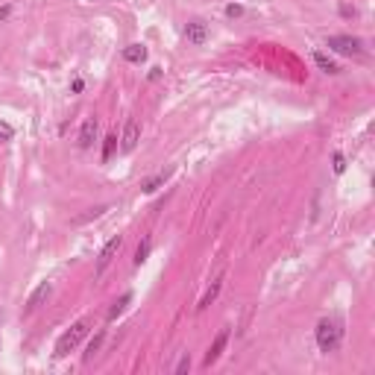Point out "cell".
<instances>
[{
  "label": "cell",
  "mask_w": 375,
  "mask_h": 375,
  "mask_svg": "<svg viewBox=\"0 0 375 375\" xmlns=\"http://www.w3.org/2000/svg\"><path fill=\"white\" fill-rule=\"evenodd\" d=\"M106 211H109V205H97V208H88L85 214L73 217V223H76V226H82V223H88V220H97V217H103Z\"/></svg>",
  "instance_id": "13"
},
{
  "label": "cell",
  "mask_w": 375,
  "mask_h": 375,
  "mask_svg": "<svg viewBox=\"0 0 375 375\" xmlns=\"http://www.w3.org/2000/svg\"><path fill=\"white\" fill-rule=\"evenodd\" d=\"M82 88H85L82 79H73V82H70V91H73V94H82Z\"/></svg>",
  "instance_id": "24"
},
{
  "label": "cell",
  "mask_w": 375,
  "mask_h": 375,
  "mask_svg": "<svg viewBox=\"0 0 375 375\" xmlns=\"http://www.w3.org/2000/svg\"><path fill=\"white\" fill-rule=\"evenodd\" d=\"M326 47L334 50V53H340V56H361V41L349 38V35H329Z\"/></svg>",
  "instance_id": "3"
},
{
  "label": "cell",
  "mask_w": 375,
  "mask_h": 375,
  "mask_svg": "<svg viewBox=\"0 0 375 375\" xmlns=\"http://www.w3.org/2000/svg\"><path fill=\"white\" fill-rule=\"evenodd\" d=\"M167 179H170V173H158V176L147 179V182L141 185V191H144V194H155V191H158V188H161V185H164Z\"/></svg>",
  "instance_id": "14"
},
{
  "label": "cell",
  "mask_w": 375,
  "mask_h": 375,
  "mask_svg": "<svg viewBox=\"0 0 375 375\" xmlns=\"http://www.w3.org/2000/svg\"><path fill=\"white\" fill-rule=\"evenodd\" d=\"M120 243H123V238L117 235V238H111V241L106 243V246H103V252H100V258H97V276H100V273H103V270H106V267L111 264V258L117 255V249H120Z\"/></svg>",
  "instance_id": "4"
},
{
  "label": "cell",
  "mask_w": 375,
  "mask_h": 375,
  "mask_svg": "<svg viewBox=\"0 0 375 375\" xmlns=\"http://www.w3.org/2000/svg\"><path fill=\"white\" fill-rule=\"evenodd\" d=\"M94 138H97V120L88 117L82 123V129H79V150H88L91 144H94Z\"/></svg>",
  "instance_id": "8"
},
{
  "label": "cell",
  "mask_w": 375,
  "mask_h": 375,
  "mask_svg": "<svg viewBox=\"0 0 375 375\" xmlns=\"http://www.w3.org/2000/svg\"><path fill=\"white\" fill-rule=\"evenodd\" d=\"M340 15H343V18H355L358 12H355V6H346V3H343V6H340Z\"/></svg>",
  "instance_id": "23"
},
{
  "label": "cell",
  "mask_w": 375,
  "mask_h": 375,
  "mask_svg": "<svg viewBox=\"0 0 375 375\" xmlns=\"http://www.w3.org/2000/svg\"><path fill=\"white\" fill-rule=\"evenodd\" d=\"M150 249H153V238H144V241H141V246L135 249V267H141L147 258H150Z\"/></svg>",
  "instance_id": "15"
},
{
  "label": "cell",
  "mask_w": 375,
  "mask_h": 375,
  "mask_svg": "<svg viewBox=\"0 0 375 375\" xmlns=\"http://www.w3.org/2000/svg\"><path fill=\"white\" fill-rule=\"evenodd\" d=\"M220 287H223V279H217L214 285H211V287H208V290H205V296L199 299V305H197V308H199V311H205V308H208V305H211V302L217 299V293H220Z\"/></svg>",
  "instance_id": "12"
},
{
  "label": "cell",
  "mask_w": 375,
  "mask_h": 375,
  "mask_svg": "<svg viewBox=\"0 0 375 375\" xmlns=\"http://www.w3.org/2000/svg\"><path fill=\"white\" fill-rule=\"evenodd\" d=\"M12 138H15V129H12L6 120H0V144H3V141H12Z\"/></svg>",
  "instance_id": "19"
},
{
  "label": "cell",
  "mask_w": 375,
  "mask_h": 375,
  "mask_svg": "<svg viewBox=\"0 0 375 375\" xmlns=\"http://www.w3.org/2000/svg\"><path fill=\"white\" fill-rule=\"evenodd\" d=\"M314 65L320 67V70H323V73H329V76H334V73H337V70H340V67L334 65V62H331L329 56H326V53H320V50H317V53H314Z\"/></svg>",
  "instance_id": "11"
},
{
  "label": "cell",
  "mask_w": 375,
  "mask_h": 375,
  "mask_svg": "<svg viewBox=\"0 0 375 375\" xmlns=\"http://www.w3.org/2000/svg\"><path fill=\"white\" fill-rule=\"evenodd\" d=\"M188 370H191V358H188V355H182V358H179V364H176V373L182 375V373H188Z\"/></svg>",
  "instance_id": "22"
},
{
  "label": "cell",
  "mask_w": 375,
  "mask_h": 375,
  "mask_svg": "<svg viewBox=\"0 0 375 375\" xmlns=\"http://www.w3.org/2000/svg\"><path fill=\"white\" fill-rule=\"evenodd\" d=\"M129 302H132V293H123V296H120V299H117V302L109 308V320H117V317L126 311V305H129Z\"/></svg>",
  "instance_id": "16"
},
{
  "label": "cell",
  "mask_w": 375,
  "mask_h": 375,
  "mask_svg": "<svg viewBox=\"0 0 375 375\" xmlns=\"http://www.w3.org/2000/svg\"><path fill=\"white\" fill-rule=\"evenodd\" d=\"M138 141H141L138 123H135V120H126V129H123V138H120V150H123V153H132L135 147H138Z\"/></svg>",
  "instance_id": "5"
},
{
  "label": "cell",
  "mask_w": 375,
  "mask_h": 375,
  "mask_svg": "<svg viewBox=\"0 0 375 375\" xmlns=\"http://www.w3.org/2000/svg\"><path fill=\"white\" fill-rule=\"evenodd\" d=\"M226 340H229V329H220V334H217L214 343H211V349L205 352V364H214V361L220 358V352L226 349Z\"/></svg>",
  "instance_id": "9"
},
{
  "label": "cell",
  "mask_w": 375,
  "mask_h": 375,
  "mask_svg": "<svg viewBox=\"0 0 375 375\" xmlns=\"http://www.w3.org/2000/svg\"><path fill=\"white\" fill-rule=\"evenodd\" d=\"M103 340H106V334H103V331H97V334H94V340H91V343H88V352H85V361H91L94 355L100 352V346H103Z\"/></svg>",
  "instance_id": "17"
},
{
  "label": "cell",
  "mask_w": 375,
  "mask_h": 375,
  "mask_svg": "<svg viewBox=\"0 0 375 375\" xmlns=\"http://www.w3.org/2000/svg\"><path fill=\"white\" fill-rule=\"evenodd\" d=\"M9 15H12V6H3V9H0V23L6 21V18H9Z\"/></svg>",
  "instance_id": "25"
},
{
  "label": "cell",
  "mask_w": 375,
  "mask_h": 375,
  "mask_svg": "<svg viewBox=\"0 0 375 375\" xmlns=\"http://www.w3.org/2000/svg\"><path fill=\"white\" fill-rule=\"evenodd\" d=\"M114 147H117V135H109V138H106V144H103V161H109V158H111Z\"/></svg>",
  "instance_id": "18"
},
{
  "label": "cell",
  "mask_w": 375,
  "mask_h": 375,
  "mask_svg": "<svg viewBox=\"0 0 375 375\" xmlns=\"http://www.w3.org/2000/svg\"><path fill=\"white\" fill-rule=\"evenodd\" d=\"M346 170V158H343V153H334V173H343Z\"/></svg>",
  "instance_id": "21"
},
{
  "label": "cell",
  "mask_w": 375,
  "mask_h": 375,
  "mask_svg": "<svg viewBox=\"0 0 375 375\" xmlns=\"http://www.w3.org/2000/svg\"><path fill=\"white\" fill-rule=\"evenodd\" d=\"M241 15H243L241 3H229V6H226V18H241Z\"/></svg>",
  "instance_id": "20"
},
{
  "label": "cell",
  "mask_w": 375,
  "mask_h": 375,
  "mask_svg": "<svg viewBox=\"0 0 375 375\" xmlns=\"http://www.w3.org/2000/svg\"><path fill=\"white\" fill-rule=\"evenodd\" d=\"M317 346H320V352H334L340 346V329H337V323H331V320H320L317 323Z\"/></svg>",
  "instance_id": "1"
},
{
  "label": "cell",
  "mask_w": 375,
  "mask_h": 375,
  "mask_svg": "<svg viewBox=\"0 0 375 375\" xmlns=\"http://www.w3.org/2000/svg\"><path fill=\"white\" fill-rule=\"evenodd\" d=\"M123 59H126V62H132V65H141V62L147 59V47H144V44L123 47Z\"/></svg>",
  "instance_id": "10"
},
{
  "label": "cell",
  "mask_w": 375,
  "mask_h": 375,
  "mask_svg": "<svg viewBox=\"0 0 375 375\" xmlns=\"http://www.w3.org/2000/svg\"><path fill=\"white\" fill-rule=\"evenodd\" d=\"M85 334H88V323H76V326H70V329L59 337V343H56V355H59V358L70 355V349H76L79 340H82Z\"/></svg>",
  "instance_id": "2"
},
{
  "label": "cell",
  "mask_w": 375,
  "mask_h": 375,
  "mask_svg": "<svg viewBox=\"0 0 375 375\" xmlns=\"http://www.w3.org/2000/svg\"><path fill=\"white\" fill-rule=\"evenodd\" d=\"M185 38L191 41V44H205V38H208V26L202 21H191L188 26H185Z\"/></svg>",
  "instance_id": "6"
},
{
  "label": "cell",
  "mask_w": 375,
  "mask_h": 375,
  "mask_svg": "<svg viewBox=\"0 0 375 375\" xmlns=\"http://www.w3.org/2000/svg\"><path fill=\"white\" fill-rule=\"evenodd\" d=\"M50 293H53V285H50V282H41V285L32 290V296L26 299V311H35L47 299V296H50Z\"/></svg>",
  "instance_id": "7"
}]
</instances>
